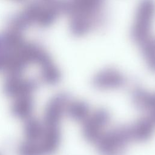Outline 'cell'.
Listing matches in <instances>:
<instances>
[{
	"label": "cell",
	"instance_id": "obj_1",
	"mask_svg": "<svg viewBox=\"0 0 155 155\" xmlns=\"http://www.w3.org/2000/svg\"><path fill=\"white\" fill-rule=\"evenodd\" d=\"M131 142L132 139L129 125H127L104 133L96 143L101 155H123Z\"/></svg>",
	"mask_w": 155,
	"mask_h": 155
},
{
	"label": "cell",
	"instance_id": "obj_2",
	"mask_svg": "<svg viewBox=\"0 0 155 155\" xmlns=\"http://www.w3.org/2000/svg\"><path fill=\"white\" fill-rule=\"evenodd\" d=\"M110 114L104 108H99L91 113L82 122V136L86 141L96 143L104 134V129L109 123Z\"/></svg>",
	"mask_w": 155,
	"mask_h": 155
},
{
	"label": "cell",
	"instance_id": "obj_3",
	"mask_svg": "<svg viewBox=\"0 0 155 155\" xmlns=\"http://www.w3.org/2000/svg\"><path fill=\"white\" fill-rule=\"evenodd\" d=\"M126 83L125 78L119 71L114 69L102 70L95 74L91 84L98 90H108L120 88Z\"/></svg>",
	"mask_w": 155,
	"mask_h": 155
},
{
	"label": "cell",
	"instance_id": "obj_4",
	"mask_svg": "<svg viewBox=\"0 0 155 155\" xmlns=\"http://www.w3.org/2000/svg\"><path fill=\"white\" fill-rule=\"evenodd\" d=\"M132 141L145 142L153 136L155 131V122L148 116L129 125Z\"/></svg>",
	"mask_w": 155,
	"mask_h": 155
},
{
	"label": "cell",
	"instance_id": "obj_5",
	"mask_svg": "<svg viewBox=\"0 0 155 155\" xmlns=\"http://www.w3.org/2000/svg\"><path fill=\"white\" fill-rule=\"evenodd\" d=\"M68 113L72 119L81 122H83L91 113L88 104L82 101H76L70 104Z\"/></svg>",
	"mask_w": 155,
	"mask_h": 155
}]
</instances>
